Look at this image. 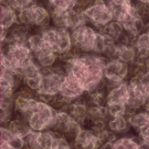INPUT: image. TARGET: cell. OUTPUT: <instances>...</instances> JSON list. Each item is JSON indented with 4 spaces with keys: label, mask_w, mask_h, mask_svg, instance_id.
I'll list each match as a JSON object with an SVG mask.
<instances>
[{
    "label": "cell",
    "mask_w": 149,
    "mask_h": 149,
    "mask_svg": "<svg viewBox=\"0 0 149 149\" xmlns=\"http://www.w3.org/2000/svg\"><path fill=\"white\" fill-rule=\"evenodd\" d=\"M108 58L103 55L81 53L65 59L64 65L65 73L77 79L84 86L86 93H90L106 87L104 70Z\"/></svg>",
    "instance_id": "cell-1"
},
{
    "label": "cell",
    "mask_w": 149,
    "mask_h": 149,
    "mask_svg": "<svg viewBox=\"0 0 149 149\" xmlns=\"http://www.w3.org/2000/svg\"><path fill=\"white\" fill-rule=\"evenodd\" d=\"M47 46L57 53L60 59L65 61L72 57L74 47L71 31L63 28H56L52 25L39 31Z\"/></svg>",
    "instance_id": "cell-2"
},
{
    "label": "cell",
    "mask_w": 149,
    "mask_h": 149,
    "mask_svg": "<svg viewBox=\"0 0 149 149\" xmlns=\"http://www.w3.org/2000/svg\"><path fill=\"white\" fill-rule=\"evenodd\" d=\"M1 70L18 72L26 63L33 58L32 52L26 43H2Z\"/></svg>",
    "instance_id": "cell-3"
},
{
    "label": "cell",
    "mask_w": 149,
    "mask_h": 149,
    "mask_svg": "<svg viewBox=\"0 0 149 149\" xmlns=\"http://www.w3.org/2000/svg\"><path fill=\"white\" fill-rule=\"evenodd\" d=\"M57 111L51 106V104L36 100L31 110L24 117L28 125L34 132H42L52 130Z\"/></svg>",
    "instance_id": "cell-4"
},
{
    "label": "cell",
    "mask_w": 149,
    "mask_h": 149,
    "mask_svg": "<svg viewBox=\"0 0 149 149\" xmlns=\"http://www.w3.org/2000/svg\"><path fill=\"white\" fill-rule=\"evenodd\" d=\"M17 22L30 29L34 28L41 31L51 26V10L45 4L35 2L28 8L17 12Z\"/></svg>",
    "instance_id": "cell-5"
},
{
    "label": "cell",
    "mask_w": 149,
    "mask_h": 149,
    "mask_svg": "<svg viewBox=\"0 0 149 149\" xmlns=\"http://www.w3.org/2000/svg\"><path fill=\"white\" fill-rule=\"evenodd\" d=\"M83 13L87 24H91L98 31H100L113 20L107 0H95Z\"/></svg>",
    "instance_id": "cell-6"
},
{
    "label": "cell",
    "mask_w": 149,
    "mask_h": 149,
    "mask_svg": "<svg viewBox=\"0 0 149 149\" xmlns=\"http://www.w3.org/2000/svg\"><path fill=\"white\" fill-rule=\"evenodd\" d=\"M73 45L83 53H92L93 51L98 30L89 24H82L71 31Z\"/></svg>",
    "instance_id": "cell-7"
},
{
    "label": "cell",
    "mask_w": 149,
    "mask_h": 149,
    "mask_svg": "<svg viewBox=\"0 0 149 149\" xmlns=\"http://www.w3.org/2000/svg\"><path fill=\"white\" fill-rule=\"evenodd\" d=\"M104 77L107 83V89L127 81L130 77L129 65L119 58L108 59L105 66Z\"/></svg>",
    "instance_id": "cell-8"
},
{
    "label": "cell",
    "mask_w": 149,
    "mask_h": 149,
    "mask_svg": "<svg viewBox=\"0 0 149 149\" xmlns=\"http://www.w3.org/2000/svg\"><path fill=\"white\" fill-rule=\"evenodd\" d=\"M17 73L22 79L23 86L36 93L38 92L42 81V72L41 67L38 65L34 57L31 60L22 66Z\"/></svg>",
    "instance_id": "cell-9"
},
{
    "label": "cell",
    "mask_w": 149,
    "mask_h": 149,
    "mask_svg": "<svg viewBox=\"0 0 149 149\" xmlns=\"http://www.w3.org/2000/svg\"><path fill=\"white\" fill-rule=\"evenodd\" d=\"M128 100L127 103V113L129 117L134 113L143 109L144 104L147 100V97L143 93L138 77L130 78L128 80Z\"/></svg>",
    "instance_id": "cell-10"
},
{
    "label": "cell",
    "mask_w": 149,
    "mask_h": 149,
    "mask_svg": "<svg viewBox=\"0 0 149 149\" xmlns=\"http://www.w3.org/2000/svg\"><path fill=\"white\" fill-rule=\"evenodd\" d=\"M113 20L122 24L130 17L139 14L133 0H107Z\"/></svg>",
    "instance_id": "cell-11"
},
{
    "label": "cell",
    "mask_w": 149,
    "mask_h": 149,
    "mask_svg": "<svg viewBox=\"0 0 149 149\" xmlns=\"http://www.w3.org/2000/svg\"><path fill=\"white\" fill-rule=\"evenodd\" d=\"M60 134L54 130L31 132L25 139L24 149H52L55 138Z\"/></svg>",
    "instance_id": "cell-12"
},
{
    "label": "cell",
    "mask_w": 149,
    "mask_h": 149,
    "mask_svg": "<svg viewBox=\"0 0 149 149\" xmlns=\"http://www.w3.org/2000/svg\"><path fill=\"white\" fill-rule=\"evenodd\" d=\"M86 92L84 86L77 79L65 74L59 92V95L62 98L72 104V102L81 99L86 95Z\"/></svg>",
    "instance_id": "cell-13"
},
{
    "label": "cell",
    "mask_w": 149,
    "mask_h": 149,
    "mask_svg": "<svg viewBox=\"0 0 149 149\" xmlns=\"http://www.w3.org/2000/svg\"><path fill=\"white\" fill-rule=\"evenodd\" d=\"M107 90L106 106H126L128 100V81L115 85Z\"/></svg>",
    "instance_id": "cell-14"
},
{
    "label": "cell",
    "mask_w": 149,
    "mask_h": 149,
    "mask_svg": "<svg viewBox=\"0 0 149 149\" xmlns=\"http://www.w3.org/2000/svg\"><path fill=\"white\" fill-rule=\"evenodd\" d=\"M74 143L79 149H99L100 147L98 134L89 127L81 129L76 136Z\"/></svg>",
    "instance_id": "cell-15"
},
{
    "label": "cell",
    "mask_w": 149,
    "mask_h": 149,
    "mask_svg": "<svg viewBox=\"0 0 149 149\" xmlns=\"http://www.w3.org/2000/svg\"><path fill=\"white\" fill-rule=\"evenodd\" d=\"M83 97L72 102L69 106L66 111L71 114V116L74 119V120H76L77 122L81 124L83 127H85L86 126V123H87L89 107L86 104Z\"/></svg>",
    "instance_id": "cell-16"
},
{
    "label": "cell",
    "mask_w": 149,
    "mask_h": 149,
    "mask_svg": "<svg viewBox=\"0 0 149 149\" xmlns=\"http://www.w3.org/2000/svg\"><path fill=\"white\" fill-rule=\"evenodd\" d=\"M74 122V119L67 111H57L55 121L52 130H54L61 135L65 136Z\"/></svg>",
    "instance_id": "cell-17"
},
{
    "label": "cell",
    "mask_w": 149,
    "mask_h": 149,
    "mask_svg": "<svg viewBox=\"0 0 149 149\" xmlns=\"http://www.w3.org/2000/svg\"><path fill=\"white\" fill-rule=\"evenodd\" d=\"M84 11L77 8L75 5L65 12V27L69 31H72L75 28L87 24Z\"/></svg>",
    "instance_id": "cell-18"
},
{
    "label": "cell",
    "mask_w": 149,
    "mask_h": 149,
    "mask_svg": "<svg viewBox=\"0 0 149 149\" xmlns=\"http://www.w3.org/2000/svg\"><path fill=\"white\" fill-rule=\"evenodd\" d=\"M4 127H8L12 134L18 135L24 139L31 132H33L31 128L30 127V126L28 125L26 119L22 115H16V117L12 119L10 121H9V123Z\"/></svg>",
    "instance_id": "cell-19"
},
{
    "label": "cell",
    "mask_w": 149,
    "mask_h": 149,
    "mask_svg": "<svg viewBox=\"0 0 149 149\" xmlns=\"http://www.w3.org/2000/svg\"><path fill=\"white\" fill-rule=\"evenodd\" d=\"M134 45L138 55L136 61L145 65L146 60L149 58V38L145 31L135 38Z\"/></svg>",
    "instance_id": "cell-20"
},
{
    "label": "cell",
    "mask_w": 149,
    "mask_h": 149,
    "mask_svg": "<svg viewBox=\"0 0 149 149\" xmlns=\"http://www.w3.org/2000/svg\"><path fill=\"white\" fill-rule=\"evenodd\" d=\"M107 128L113 133H114L116 135L126 134L131 129L128 117L127 115H122V116L110 118L107 123Z\"/></svg>",
    "instance_id": "cell-21"
},
{
    "label": "cell",
    "mask_w": 149,
    "mask_h": 149,
    "mask_svg": "<svg viewBox=\"0 0 149 149\" xmlns=\"http://www.w3.org/2000/svg\"><path fill=\"white\" fill-rule=\"evenodd\" d=\"M17 12L10 6L1 5L0 26L5 30H10L17 24Z\"/></svg>",
    "instance_id": "cell-22"
},
{
    "label": "cell",
    "mask_w": 149,
    "mask_h": 149,
    "mask_svg": "<svg viewBox=\"0 0 149 149\" xmlns=\"http://www.w3.org/2000/svg\"><path fill=\"white\" fill-rule=\"evenodd\" d=\"M0 132H1L0 141L7 143L12 149L25 148L24 138H22L18 135L12 134L10 130L6 127H2Z\"/></svg>",
    "instance_id": "cell-23"
},
{
    "label": "cell",
    "mask_w": 149,
    "mask_h": 149,
    "mask_svg": "<svg viewBox=\"0 0 149 149\" xmlns=\"http://www.w3.org/2000/svg\"><path fill=\"white\" fill-rule=\"evenodd\" d=\"M34 59L41 68H51L59 59V57L49 47L43 50L38 55L34 56Z\"/></svg>",
    "instance_id": "cell-24"
},
{
    "label": "cell",
    "mask_w": 149,
    "mask_h": 149,
    "mask_svg": "<svg viewBox=\"0 0 149 149\" xmlns=\"http://www.w3.org/2000/svg\"><path fill=\"white\" fill-rule=\"evenodd\" d=\"M113 149H147L141 138L136 135L134 137L123 136L118 138L113 142Z\"/></svg>",
    "instance_id": "cell-25"
},
{
    "label": "cell",
    "mask_w": 149,
    "mask_h": 149,
    "mask_svg": "<svg viewBox=\"0 0 149 149\" xmlns=\"http://www.w3.org/2000/svg\"><path fill=\"white\" fill-rule=\"evenodd\" d=\"M118 45V54L117 58L120 60L131 65L135 62L138 55L136 48L132 44H117Z\"/></svg>",
    "instance_id": "cell-26"
},
{
    "label": "cell",
    "mask_w": 149,
    "mask_h": 149,
    "mask_svg": "<svg viewBox=\"0 0 149 149\" xmlns=\"http://www.w3.org/2000/svg\"><path fill=\"white\" fill-rule=\"evenodd\" d=\"M107 39L113 40V41H117L121 35L124 33V28L122 24L115 20H113L110 22L108 24H107L103 29L100 31Z\"/></svg>",
    "instance_id": "cell-27"
},
{
    "label": "cell",
    "mask_w": 149,
    "mask_h": 149,
    "mask_svg": "<svg viewBox=\"0 0 149 149\" xmlns=\"http://www.w3.org/2000/svg\"><path fill=\"white\" fill-rule=\"evenodd\" d=\"M26 45L30 48L31 52H32L33 57L38 55L39 52H41L43 50H45V48L48 47L42 37L40 31L29 34L27 40H26Z\"/></svg>",
    "instance_id": "cell-28"
},
{
    "label": "cell",
    "mask_w": 149,
    "mask_h": 149,
    "mask_svg": "<svg viewBox=\"0 0 149 149\" xmlns=\"http://www.w3.org/2000/svg\"><path fill=\"white\" fill-rule=\"evenodd\" d=\"M47 3L48 8L52 10H68L72 9L77 0H45Z\"/></svg>",
    "instance_id": "cell-29"
},
{
    "label": "cell",
    "mask_w": 149,
    "mask_h": 149,
    "mask_svg": "<svg viewBox=\"0 0 149 149\" xmlns=\"http://www.w3.org/2000/svg\"><path fill=\"white\" fill-rule=\"evenodd\" d=\"M107 42V38L100 31H98V34H97V38H96V40H95L93 51L92 53L103 55Z\"/></svg>",
    "instance_id": "cell-30"
},
{
    "label": "cell",
    "mask_w": 149,
    "mask_h": 149,
    "mask_svg": "<svg viewBox=\"0 0 149 149\" xmlns=\"http://www.w3.org/2000/svg\"><path fill=\"white\" fill-rule=\"evenodd\" d=\"M35 0H10V7L14 9L17 12L23 10L35 3Z\"/></svg>",
    "instance_id": "cell-31"
},
{
    "label": "cell",
    "mask_w": 149,
    "mask_h": 149,
    "mask_svg": "<svg viewBox=\"0 0 149 149\" xmlns=\"http://www.w3.org/2000/svg\"><path fill=\"white\" fill-rule=\"evenodd\" d=\"M52 149H72V144L69 142L63 135L58 134L53 142Z\"/></svg>",
    "instance_id": "cell-32"
},
{
    "label": "cell",
    "mask_w": 149,
    "mask_h": 149,
    "mask_svg": "<svg viewBox=\"0 0 149 149\" xmlns=\"http://www.w3.org/2000/svg\"><path fill=\"white\" fill-rule=\"evenodd\" d=\"M138 79L143 93H145L146 97L149 99V71L146 70L142 74L138 77Z\"/></svg>",
    "instance_id": "cell-33"
},
{
    "label": "cell",
    "mask_w": 149,
    "mask_h": 149,
    "mask_svg": "<svg viewBox=\"0 0 149 149\" xmlns=\"http://www.w3.org/2000/svg\"><path fill=\"white\" fill-rule=\"evenodd\" d=\"M99 149H113V142H108V143L103 144L100 147Z\"/></svg>",
    "instance_id": "cell-34"
},
{
    "label": "cell",
    "mask_w": 149,
    "mask_h": 149,
    "mask_svg": "<svg viewBox=\"0 0 149 149\" xmlns=\"http://www.w3.org/2000/svg\"><path fill=\"white\" fill-rule=\"evenodd\" d=\"M134 2L137 3H141V4L149 5V0H134Z\"/></svg>",
    "instance_id": "cell-35"
},
{
    "label": "cell",
    "mask_w": 149,
    "mask_h": 149,
    "mask_svg": "<svg viewBox=\"0 0 149 149\" xmlns=\"http://www.w3.org/2000/svg\"><path fill=\"white\" fill-rule=\"evenodd\" d=\"M143 109H144L145 111H147L149 113V99H147V100H146V102H145V104H144Z\"/></svg>",
    "instance_id": "cell-36"
}]
</instances>
